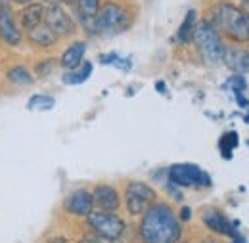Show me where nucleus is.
I'll return each mask as SVG.
<instances>
[{"label": "nucleus", "instance_id": "f257e3e1", "mask_svg": "<svg viewBox=\"0 0 249 243\" xmlns=\"http://www.w3.org/2000/svg\"><path fill=\"white\" fill-rule=\"evenodd\" d=\"M180 236V222L169 205L156 203L144 213L140 224V238L144 243H177Z\"/></svg>", "mask_w": 249, "mask_h": 243}, {"label": "nucleus", "instance_id": "f03ea898", "mask_svg": "<svg viewBox=\"0 0 249 243\" xmlns=\"http://www.w3.org/2000/svg\"><path fill=\"white\" fill-rule=\"evenodd\" d=\"M213 27L228 35L236 42L249 40V14L234 4L220 2L213 8Z\"/></svg>", "mask_w": 249, "mask_h": 243}, {"label": "nucleus", "instance_id": "7ed1b4c3", "mask_svg": "<svg viewBox=\"0 0 249 243\" xmlns=\"http://www.w3.org/2000/svg\"><path fill=\"white\" fill-rule=\"evenodd\" d=\"M192 36H194V42H196L199 54L203 56V60L207 61V63L217 65V63H220V61L224 60L226 48H224V44L220 40L218 31L211 23H207V21L197 23L194 27Z\"/></svg>", "mask_w": 249, "mask_h": 243}, {"label": "nucleus", "instance_id": "20e7f679", "mask_svg": "<svg viewBox=\"0 0 249 243\" xmlns=\"http://www.w3.org/2000/svg\"><path fill=\"white\" fill-rule=\"evenodd\" d=\"M130 23H132L130 12L115 2H106L104 6H100L96 14V33L117 35L128 29Z\"/></svg>", "mask_w": 249, "mask_h": 243}, {"label": "nucleus", "instance_id": "39448f33", "mask_svg": "<svg viewBox=\"0 0 249 243\" xmlns=\"http://www.w3.org/2000/svg\"><path fill=\"white\" fill-rule=\"evenodd\" d=\"M169 180L180 188H209L211 186L209 174L190 163L173 165L169 171Z\"/></svg>", "mask_w": 249, "mask_h": 243}, {"label": "nucleus", "instance_id": "423d86ee", "mask_svg": "<svg viewBox=\"0 0 249 243\" xmlns=\"http://www.w3.org/2000/svg\"><path fill=\"white\" fill-rule=\"evenodd\" d=\"M124 201H126L128 213L138 216V214H144L154 205L156 191L152 186L144 182H130L126 186V191H124Z\"/></svg>", "mask_w": 249, "mask_h": 243}, {"label": "nucleus", "instance_id": "0eeeda50", "mask_svg": "<svg viewBox=\"0 0 249 243\" xmlns=\"http://www.w3.org/2000/svg\"><path fill=\"white\" fill-rule=\"evenodd\" d=\"M89 224L100 238H121L124 232V222L121 216L111 211H98L89 214Z\"/></svg>", "mask_w": 249, "mask_h": 243}, {"label": "nucleus", "instance_id": "6e6552de", "mask_svg": "<svg viewBox=\"0 0 249 243\" xmlns=\"http://www.w3.org/2000/svg\"><path fill=\"white\" fill-rule=\"evenodd\" d=\"M44 23L56 33V36H69L75 33V21L60 4H52L44 10Z\"/></svg>", "mask_w": 249, "mask_h": 243}, {"label": "nucleus", "instance_id": "1a4fd4ad", "mask_svg": "<svg viewBox=\"0 0 249 243\" xmlns=\"http://www.w3.org/2000/svg\"><path fill=\"white\" fill-rule=\"evenodd\" d=\"M0 38L10 46H18L21 42V33L8 2H0Z\"/></svg>", "mask_w": 249, "mask_h": 243}, {"label": "nucleus", "instance_id": "9d476101", "mask_svg": "<svg viewBox=\"0 0 249 243\" xmlns=\"http://www.w3.org/2000/svg\"><path fill=\"white\" fill-rule=\"evenodd\" d=\"M65 211L71 214H77V216H89L92 213L94 207V197L90 191L87 190H77L73 193L67 195L65 199Z\"/></svg>", "mask_w": 249, "mask_h": 243}, {"label": "nucleus", "instance_id": "9b49d317", "mask_svg": "<svg viewBox=\"0 0 249 243\" xmlns=\"http://www.w3.org/2000/svg\"><path fill=\"white\" fill-rule=\"evenodd\" d=\"M203 222L207 224L209 230H213V232H217V234L232 236V238L238 236V232H236L234 226L228 222V218H226L222 213L215 211V209H207V211L203 213Z\"/></svg>", "mask_w": 249, "mask_h": 243}, {"label": "nucleus", "instance_id": "f8f14e48", "mask_svg": "<svg viewBox=\"0 0 249 243\" xmlns=\"http://www.w3.org/2000/svg\"><path fill=\"white\" fill-rule=\"evenodd\" d=\"M92 197H94V203H96L102 211H115V209L119 207V193H117V190L111 188V186H106V184L98 186V188L94 190Z\"/></svg>", "mask_w": 249, "mask_h": 243}, {"label": "nucleus", "instance_id": "ddd939ff", "mask_svg": "<svg viewBox=\"0 0 249 243\" xmlns=\"http://www.w3.org/2000/svg\"><path fill=\"white\" fill-rule=\"evenodd\" d=\"M19 21H21V27L25 31L36 27L38 23L44 21V6L40 2H29L21 8L19 12Z\"/></svg>", "mask_w": 249, "mask_h": 243}, {"label": "nucleus", "instance_id": "4468645a", "mask_svg": "<svg viewBox=\"0 0 249 243\" xmlns=\"http://www.w3.org/2000/svg\"><path fill=\"white\" fill-rule=\"evenodd\" d=\"M222 61H226V65L238 75L249 73V52H246L244 48H228L224 52Z\"/></svg>", "mask_w": 249, "mask_h": 243}, {"label": "nucleus", "instance_id": "2eb2a0df", "mask_svg": "<svg viewBox=\"0 0 249 243\" xmlns=\"http://www.w3.org/2000/svg\"><path fill=\"white\" fill-rule=\"evenodd\" d=\"M75 2L83 25L90 33H96V14L100 10V0H75Z\"/></svg>", "mask_w": 249, "mask_h": 243}, {"label": "nucleus", "instance_id": "dca6fc26", "mask_svg": "<svg viewBox=\"0 0 249 243\" xmlns=\"http://www.w3.org/2000/svg\"><path fill=\"white\" fill-rule=\"evenodd\" d=\"M27 36H29V40H31L33 44H36V46H44V48L54 46V44H56V40H58L56 33L50 29L44 21H42V23H38L36 27H33V29L27 31Z\"/></svg>", "mask_w": 249, "mask_h": 243}, {"label": "nucleus", "instance_id": "f3484780", "mask_svg": "<svg viewBox=\"0 0 249 243\" xmlns=\"http://www.w3.org/2000/svg\"><path fill=\"white\" fill-rule=\"evenodd\" d=\"M85 52H87V44H85V42H73V44L63 52L62 67H65V69H75L77 65L83 63Z\"/></svg>", "mask_w": 249, "mask_h": 243}, {"label": "nucleus", "instance_id": "a211bd4d", "mask_svg": "<svg viewBox=\"0 0 249 243\" xmlns=\"http://www.w3.org/2000/svg\"><path fill=\"white\" fill-rule=\"evenodd\" d=\"M90 75H92V63L90 61H85V63L77 65L75 69H69L63 75V83L65 85H83Z\"/></svg>", "mask_w": 249, "mask_h": 243}, {"label": "nucleus", "instance_id": "6ab92c4d", "mask_svg": "<svg viewBox=\"0 0 249 243\" xmlns=\"http://www.w3.org/2000/svg\"><path fill=\"white\" fill-rule=\"evenodd\" d=\"M6 75H8L10 83H14V85H19V87H29V85H33V75L29 73V69H25L23 65H16V67L8 69Z\"/></svg>", "mask_w": 249, "mask_h": 243}, {"label": "nucleus", "instance_id": "aec40b11", "mask_svg": "<svg viewBox=\"0 0 249 243\" xmlns=\"http://www.w3.org/2000/svg\"><path fill=\"white\" fill-rule=\"evenodd\" d=\"M54 98L52 96H46V94H36L29 100V109L33 111H48L54 107Z\"/></svg>", "mask_w": 249, "mask_h": 243}, {"label": "nucleus", "instance_id": "412c9836", "mask_svg": "<svg viewBox=\"0 0 249 243\" xmlns=\"http://www.w3.org/2000/svg\"><path fill=\"white\" fill-rule=\"evenodd\" d=\"M194 27H196V12L190 10L186 14V17H184V21H182V25H180V29H178V40L186 42L188 38L192 36V33H194Z\"/></svg>", "mask_w": 249, "mask_h": 243}, {"label": "nucleus", "instance_id": "4be33fe9", "mask_svg": "<svg viewBox=\"0 0 249 243\" xmlns=\"http://www.w3.org/2000/svg\"><path fill=\"white\" fill-rule=\"evenodd\" d=\"M228 87H230V88H234L236 94H242V92L246 90V87H248V85H246V79H244L242 75H236V77H232V79L228 81Z\"/></svg>", "mask_w": 249, "mask_h": 243}, {"label": "nucleus", "instance_id": "5701e85b", "mask_svg": "<svg viewBox=\"0 0 249 243\" xmlns=\"http://www.w3.org/2000/svg\"><path fill=\"white\" fill-rule=\"evenodd\" d=\"M190 214H192V211H190L188 207H184V209L180 211V218H182V220H190Z\"/></svg>", "mask_w": 249, "mask_h": 243}, {"label": "nucleus", "instance_id": "b1692460", "mask_svg": "<svg viewBox=\"0 0 249 243\" xmlns=\"http://www.w3.org/2000/svg\"><path fill=\"white\" fill-rule=\"evenodd\" d=\"M98 243H121V242H119V238H115V240H111V238H100Z\"/></svg>", "mask_w": 249, "mask_h": 243}, {"label": "nucleus", "instance_id": "393cba45", "mask_svg": "<svg viewBox=\"0 0 249 243\" xmlns=\"http://www.w3.org/2000/svg\"><path fill=\"white\" fill-rule=\"evenodd\" d=\"M50 243H69L65 238H54V240H50Z\"/></svg>", "mask_w": 249, "mask_h": 243}, {"label": "nucleus", "instance_id": "a878e982", "mask_svg": "<svg viewBox=\"0 0 249 243\" xmlns=\"http://www.w3.org/2000/svg\"><path fill=\"white\" fill-rule=\"evenodd\" d=\"M232 243H246V240H244L242 236H236V238H234V242H232Z\"/></svg>", "mask_w": 249, "mask_h": 243}, {"label": "nucleus", "instance_id": "bb28decb", "mask_svg": "<svg viewBox=\"0 0 249 243\" xmlns=\"http://www.w3.org/2000/svg\"><path fill=\"white\" fill-rule=\"evenodd\" d=\"M14 2H18V4H21V6H25V4H29L33 0H14Z\"/></svg>", "mask_w": 249, "mask_h": 243}, {"label": "nucleus", "instance_id": "cd10ccee", "mask_svg": "<svg viewBox=\"0 0 249 243\" xmlns=\"http://www.w3.org/2000/svg\"><path fill=\"white\" fill-rule=\"evenodd\" d=\"M44 2H48V4H50V6H52V4H60V2H62V0H44Z\"/></svg>", "mask_w": 249, "mask_h": 243}, {"label": "nucleus", "instance_id": "c85d7f7f", "mask_svg": "<svg viewBox=\"0 0 249 243\" xmlns=\"http://www.w3.org/2000/svg\"><path fill=\"white\" fill-rule=\"evenodd\" d=\"M83 243H98V242H92V240H85Z\"/></svg>", "mask_w": 249, "mask_h": 243}, {"label": "nucleus", "instance_id": "c756f323", "mask_svg": "<svg viewBox=\"0 0 249 243\" xmlns=\"http://www.w3.org/2000/svg\"><path fill=\"white\" fill-rule=\"evenodd\" d=\"M62 2H75V0H62Z\"/></svg>", "mask_w": 249, "mask_h": 243}, {"label": "nucleus", "instance_id": "7c9ffc66", "mask_svg": "<svg viewBox=\"0 0 249 243\" xmlns=\"http://www.w3.org/2000/svg\"><path fill=\"white\" fill-rule=\"evenodd\" d=\"M244 2H246V4H249V0H244Z\"/></svg>", "mask_w": 249, "mask_h": 243}]
</instances>
